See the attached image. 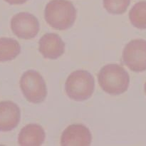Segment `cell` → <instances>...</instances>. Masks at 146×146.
Returning a JSON list of instances; mask_svg holds the SVG:
<instances>
[{
	"label": "cell",
	"instance_id": "6",
	"mask_svg": "<svg viewBox=\"0 0 146 146\" xmlns=\"http://www.w3.org/2000/svg\"><path fill=\"white\" fill-rule=\"evenodd\" d=\"M11 29L18 38L31 39L39 31V21L35 16L30 13L20 12L11 18Z\"/></svg>",
	"mask_w": 146,
	"mask_h": 146
},
{
	"label": "cell",
	"instance_id": "12",
	"mask_svg": "<svg viewBox=\"0 0 146 146\" xmlns=\"http://www.w3.org/2000/svg\"><path fill=\"white\" fill-rule=\"evenodd\" d=\"M129 19L131 24L138 29H146V1H141L130 10Z\"/></svg>",
	"mask_w": 146,
	"mask_h": 146
},
{
	"label": "cell",
	"instance_id": "5",
	"mask_svg": "<svg viewBox=\"0 0 146 146\" xmlns=\"http://www.w3.org/2000/svg\"><path fill=\"white\" fill-rule=\"evenodd\" d=\"M123 64L133 72L146 71V41L134 39L125 45L122 54Z\"/></svg>",
	"mask_w": 146,
	"mask_h": 146
},
{
	"label": "cell",
	"instance_id": "2",
	"mask_svg": "<svg viewBox=\"0 0 146 146\" xmlns=\"http://www.w3.org/2000/svg\"><path fill=\"white\" fill-rule=\"evenodd\" d=\"M98 81L104 92L110 95L118 96L128 90L130 76L123 67L116 64H110L100 70Z\"/></svg>",
	"mask_w": 146,
	"mask_h": 146
},
{
	"label": "cell",
	"instance_id": "1",
	"mask_svg": "<svg viewBox=\"0 0 146 146\" xmlns=\"http://www.w3.org/2000/svg\"><path fill=\"white\" fill-rule=\"evenodd\" d=\"M76 14L74 4L68 0H51L44 9L46 22L57 30H66L72 27Z\"/></svg>",
	"mask_w": 146,
	"mask_h": 146
},
{
	"label": "cell",
	"instance_id": "15",
	"mask_svg": "<svg viewBox=\"0 0 146 146\" xmlns=\"http://www.w3.org/2000/svg\"><path fill=\"white\" fill-rule=\"evenodd\" d=\"M144 91H145V95H146V82H145V85H144Z\"/></svg>",
	"mask_w": 146,
	"mask_h": 146
},
{
	"label": "cell",
	"instance_id": "3",
	"mask_svg": "<svg viewBox=\"0 0 146 146\" xmlns=\"http://www.w3.org/2000/svg\"><path fill=\"white\" fill-rule=\"evenodd\" d=\"M95 88V80L92 74L85 70L71 73L65 83V91L71 99L84 101L91 97Z\"/></svg>",
	"mask_w": 146,
	"mask_h": 146
},
{
	"label": "cell",
	"instance_id": "9",
	"mask_svg": "<svg viewBox=\"0 0 146 146\" xmlns=\"http://www.w3.org/2000/svg\"><path fill=\"white\" fill-rule=\"evenodd\" d=\"M21 120V110L11 101L0 102V132H9L18 126Z\"/></svg>",
	"mask_w": 146,
	"mask_h": 146
},
{
	"label": "cell",
	"instance_id": "8",
	"mask_svg": "<svg viewBox=\"0 0 146 146\" xmlns=\"http://www.w3.org/2000/svg\"><path fill=\"white\" fill-rule=\"evenodd\" d=\"M38 51L45 58L55 60L65 52V43L56 34L47 33L38 41Z\"/></svg>",
	"mask_w": 146,
	"mask_h": 146
},
{
	"label": "cell",
	"instance_id": "13",
	"mask_svg": "<svg viewBox=\"0 0 146 146\" xmlns=\"http://www.w3.org/2000/svg\"><path fill=\"white\" fill-rule=\"evenodd\" d=\"M104 8L111 14H123L131 4V0H103Z\"/></svg>",
	"mask_w": 146,
	"mask_h": 146
},
{
	"label": "cell",
	"instance_id": "14",
	"mask_svg": "<svg viewBox=\"0 0 146 146\" xmlns=\"http://www.w3.org/2000/svg\"><path fill=\"white\" fill-rule=\"evenodd\" d=\"M8 4H11V5H14V4H22L27 2L29 0H4Z\"/></svg>",
	"mask_w": 146,
	"mask_h": 146
},
{
	"label": "cell",
	"instance_id": "11",
	"mask_svg": "<svg viewBox=\"0 0 146 146\" xmlns=\"http://www.w3.org/2000/svg\"><path fill=\"white\" fill-rule=\"evenodd\" d=\"M21 53V46L11 38H0V62L14 60Z\"/></svg>",
	"mask_w": 146,
	"mask_h": 146
},
{
	"label": "cell",
	"instance_id": "10",
	"mask_svg": "<svg viewBox=\"0 0 146 146\" xmlns=\"http://www.w3.org/2000/svg\"><path fill=\"white\" fill-rule=\"evenodd\" d=\"M44 128L38 124H29L22 128L18 136L20 145H41L45 141Z\"/></svg>",
	"mask_w": 146,
	"mask_h": 146
},
{
	"label": "cell",
	"instance_id": "7",
	"mask_svg": "<svg viewBox=\"0 0 146 146\" xmlns=\"http://www.w3.org/2000/svg\"><path fill=\"white\" fill-rule=\"evenodd\" d=\"M92 136L89 129L81 124H73L62 133L61 145H90Z\"/></svg>",
	"mask_w": 146,
	"mask_h": 146
},
{
	"label": "cell",
	"instance_id": "4",
	"mask_svg": "<svg viewBox=\"0 0 146 146\" xmlns=\"http://www.w3.org/2000/svg\"><path fill=\"white\" fill-rule=\"evenodd\" d=\"M19 84L23 95L29 102L38 104L44 102L46 98V84L38 71L35 70L25 71L21 76Z\"/></svg>",
	"mask_w": 146,
	"mask_h": 146
}]
</instances>
